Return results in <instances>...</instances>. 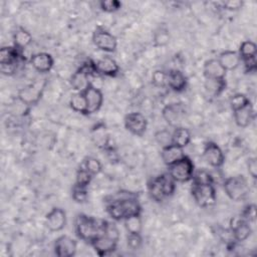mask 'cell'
<instances>
[{"instance_id": "43", "label": "cell", "mask_w": 257, "mask_h": 257, "mask_svg": "<svg viewBox=\"0 0 257 257\" xmlns=\"http://www.w3.org/2000/svg\"><path fill=\"white\" fill-rule=\"evenodd\" d=\"M126 245L132 250H139L143 245V238L141 234H128L126 236Z\"/></svg>"}, {"instance_id": "25", "label": "cell", "mask_w": 257, "mask_h": 257, "mask_svg": "<svg viewBox=\"0 0 257 257\" xmlns=\"http://www.w3.org/2000/svg\"><path fill=\"white\" fill-rule=\"evenodd\" d=\"M32 39L31 33L21 26L17 27L13 33V45L20 50H24L29 46L32 43Z\"/></svg>"}, {"instance_id": "46", "label": "cell", "mask_w": 257, "mask_h": 257, "mask_svg": "<svg viewBox=\"0 0 257 257\" xmlns=\"http://www.w3.org/2000/svg\"><path fill=\"white\" fill-rule=\"evenodd\" d=\"M241 62L244 65V69L246 72H255L257 70V60H256V56L255 57H250L247 59H243L241 60Z\"/></svg>"}, {"instance_id": "20", "label": "cell", "mask_w": 257, "mask_h": 257, "mask_svg": "<svg viewBox=\"0 0 257 257\" xmlns=\"http://www.w3.org/2000/svg\"><path fill=\"white\" fill-rule=\"evenodd\" d=\"M227 71L223 68L217 58H210L204 62L203 74L206 79H226Z\"/></svg>"}, {"instance_id": "6", "label": "cell", "mask_w": 257, "mask_h": 257, "mask_svg": "<svg viewBox=\"0 0 257 257\" xmlns=\"http://www.w3.org/2000/svg\"><path fill=\"white\" fill-rule=\"evenodd\" d=\"M91 40L94 46L103 52L111 53L116 50V47H117L116 37L112 33H110L107 29L101 26H97L93 30L91 35Z\"/></svg>"}, {"instance_id": "14", "label": "cell", "mask_w": 257, "mask_h": 257, "mask_svg": "<svg viewBox=\"0 0 257 257\" xmlns=\"http://www.w3.org/2000/svg\"><path fill=\"white\" fill-rule=\"evenodd\" d=\"M91 64L94 73L99 75L114 77L119 72V65L110 56H103L96 61H91Z\"/></svg>"}, {"instance_id": "40", "label": "cell", "mask_w": 257, "mask_h": 257, "mask_svg": "<svg viewBox=\"0 0 257 257\" xmlns=\"http://www.w3.org/2000/svg\"><path fill=\"white\" fill-rule=\"evenodd\" d=\"M152 84L158 88L167 87V71L163 69H157L152 74Z\"/></svg>"}, {"instance_id": "41", "label": "cell", "mask_w": 257, "mask_h": 257, "mask_svg": "<svg viewBox=\"0 0 257 257\" xmlns=\"http://www.w3.org/2000/svg\"><path fill=\"white\" fill-rule=\"evenodd\" d=\"M99 7L103 12L113 13L121 8V2L117 0H102L99 2Z\"/></svg>"}, {"instance_id": "24", "label": "cell", "mask_w": 257, "mask_h": 257, "mask_svg": "<svg viewBox=\"0 0 257 257\" xmlns=\"http://www.w3.org/2000/svg\"><path fill=\"white\" fill-rule=\"evenodd\" d=\"M185 156L184 149L175 145H169L161 149V159L163 163L168 167Z\"/></svg>"}, {"instance_id": "22", "label": "cell", "mask_w": 257, "mask_h": 257, "mask_svg": "<svg viewBox=\"0 0 257 257\" xmlns=\"http://www.w3.org/2000/svg\"><path fill=\"white\" fill-rule=\"evenodd\" d=\"M217 59L226 71L235 70L241 64V57L238 51L235 50H224L218 55Z\"/></svg>"}, {"instance_id": "32", "label": "cell", "mask_w": 257, "mask_h": 257, "mask_svg": "<svg viewBox=\"0 0 257 257\" xmlns=\"http://www.w3.org/2000/svg\"><path fill=\"white\" fill-rule=\"evenodd\" d=\"M123 224L128 234H142L143 222L141 215H135L124 219Z\"/></svg>"}, {"instance_id": "19", "label": "cell", "mask_w": 257, "mask_h": 257, "mask_svg": "<svg viewBox=\"0 0 257 257\" xmlns=\"http://www.w3.org/2000/svg\"><path fill=\"white\" fill-rule=\"evenodd\" d=\"M117 242L118 241H116L104 234H101L97 238H95L90 243V245L92 246V248L94 249L95 253L98 256H105V255L112 253L116 249Z\"/></svg>"}, {"instance_id": "29", "label": "cell", "mask_w": 257, "mask_h": 257, "mask_svg": "<svg viewBox=\"0 0 257 257\" xmlns=\"http://www.w3.org/2000/svg\"><path fill=\"white\" fill-rule=\"evenodd\" d=\"M91 138L97 147H105L108 142L105 126L103 124H95L91 130Z\"/></svg>"}, {"instance_id": "21", "label": "cell", "mask_w": 257, "mask_h": 257, "mask_svg": "<svg viewBox=\"0 0 257 257\" xmlns=\"http://www.w3.org/2000/svg\"><path fill=\"white\" fill-rule=\"evenodd\" d=\"M233 117H234L235 123L239 127H246V126L250 125V123L253 121V119L255 117L253 104L250 102L247 105L234 110Z\"/></svg>"}, {"instance_id": "37", "label": "cell", "mask_w": 257, "mask_h": 257, "mask_svg": "<svg viewBox=\"0 0 257 257\" xmlns=\"http://www.w3.org/2000/svg\"><path fill=\"white\" fill-rule=\"evenodd\" d=\"M251 101H250L249 97L244 93H235L230 97V100H229V104H230L232 111L239 109V108L247 105Z\"/></svg>"}, {"instance_id": "8", "label": "cell", "mask_w": 257, "mask_h": 257, "mask_svg": "<svg viewBox=\"0 0 257 257\" xmlns=\"http://www.w3.org/2000/svg\"><path fill=\"white\" fill-rule=\"evenodd\" d=\"M91 73H94L91 62L82 64L70 76L69 83L71 88L76 92H83L91 83L89 78Z\"/></svg>"}, {"instance_id": "16", "label": "cell", "mask_w": 257, "mask_h": 257, "mask_svg": "<svg viewBox=\"0 0 257 257\" xmlns=\"http://www.w3.org/2000/svg\"><path fill=\"white\" fill-rule=\"evenodd\" d=\"M87 102V109L88 114H92L97 112L103 103V94L100 89L94 86L92 83L88 85V87L83 91Z\"/></svg>"}, {"instance_id": "17", "label": "cell", "mask_w": 257, "mask_h": 257, "mask_svg": "<svg viewBox=\"0 0 257 257\" xmlns=\"http://www.w3.org/2000/svg\"><path fill=\"white\" fill-rule=\"evenodd\" d=\"M29 62L31 66L39 73L49 72L54 65V59L48 52H37L32 54Z\"/></svg>"}, {"instance_id": "34", "label": "cell", "mask_w": 257, "mask_h": 257, "mask_svg": "<svg viewBox=\"0 0 257 257\" xmlns=\"http://www.w3.org/2000/svg\"><path fill=\"white\" fill-rule=\"evenodd\" d=\"M71 198L75 203H85L88 198V187H83L74 184L71 188Z\"/></svg>"}, {"instance_id": "39", "label": "cell", "mask_w": 257, "mask_h": 257, "mask_svg": "<svg viewBox=\"0 0 257 257\" xmlns=\"http://www.w3.org/2000/svg\"><path fill=\"white\" fill-rule=\"evenodd\" d=\"M155 141L162 148L172 145V133L169 130H160L155 133Z\"/></svg>"}, {"instance_id": "48", "label": "cell", "mask_w": 257, "mask_h": 257, "mask_svg": "<svg viewBox=\"0 0 257 257\" xmlns=\"http://www.w3.org/2000/svg\"><path fill=\"white\" fill-rule=\"evenodd\" d=\"M19 63L16 64H0V70L2 72V74L4 75H13L17 68H18Z\"/></svg>"}, {"instance_id": "4", "label": "cell", "mask_w": 257, "mask_h": 257, "mask_svg": "<svg viewBox=\"0 0 257 257\" xmlns=\"http://www.w3.org/2000/svg\"><path fill=\"white\" fill-rule=\"evenodd\" d=\"M167 173L176 183H188L193 179L195 173V165L193 161L185 155L176 163L168 166Z\"/></svg>"}, {"instance_id": "13", "label": "cell", "mask_w": 257, "mask_h": 257, "mask_svg": "<svg viewBox=\"0 0 257 257\" xmlns=\"http://www.w3.org/2000/svg\"><path fill=\"white\" fill-rule=\"evenodd\" d=\"M54 254L58 257H72L77 251V242L67 235H61L54 240Z\"/></svg>"}, {"instance_id": "23", "label": "cell", "mask_w": 257, "mask_h": 257, "mask_svg": "<svg viewBox=\"0 0 257 257\" xmlns=\"http://www.w3.org/2000/svg\"><path fill=\"white\" fill-rule=\"evenodd\" d=\"M23 60L22 50L13 46H3L0 48V64H16Z\"/></svg>"}, {"instance_id": "12", "label": "cell", "mask_w": 257, "mask_h": 257, "mask_svg": "<svg viewBox=\"0 0 257 257\" xmlns=\"http://www.w3.org/2000/svg\"><path fill=\"white\" fill-rule=\"evenodd\" d=\"M67 223L66 212L60 207H53L45 215V226L50 232L63 230Z\"/></svg>"}, {"instance_id": "33", "label": "cell", "mask_w": 257, "mask_h": 257, "mask_svg": "<svg viewBox=\"0 0 257 257\" xmlns=\"http://www.w3.org/2000/svg\"><path fill=\"white\" fill-rule=\"evenodd\" d=\"M238 53L241 57V60L247 59L250 57H255L257 55V45L251 40H245L241 42Z\"/></svg>"}, {"instance_id": "5", "label": "cell", "mask_w": 257, "mask_h": 257, "mask_svg": "<svg viewBox=\"0 0 257 257\" xmlns=\"http://www.w3.org/2000/svg\"><path fill=\"white\" fill-rule=\"evenodd\" d=\"M191 195L195 203L202 208L213 206L217 201V193L214 184H192Z\"/></svg>"}, {"instance_id": "36", "label": "cell", "mask_w": 257, "mask_h": 257, "mask_svg": "<svg viewBox=\"0 0 257 257\" xmlns=\"http://www.w3.org/2000/svg\"><path fill=\"white\" fill-rule=\"evenodd\" d=\"M93 176L86 171V169L83 166H80L75 174V183L76 185L83 186V187H88L89 184L91 183Z\"/></svg>"}, {"instance_id": "18", "label": "cell", "mask_w": 257, "mask_h": 257, "mask_svg": "<svg viewBox=\"0 0 257 257\" xmlns=\"http://www.w3.org/2000/svg\"><path fill=\"white\" fill-rule=\"evenodd\" d=\"M188 78L183 71L174 68L167 71V87L175 92H182L187 88Z\"/></svg>"}, {"instance_id": "2", "label": "cell", "mask_w": 257, "mask_h": 257, "mask_svg": "<svg viewBox=\"0 0 257 257\" xmlns=\"http://www.w3.org/2000/svg\"><path fill=\"white\" fill-rule=\"evenodd\" d=\"M105 220L80 213L74 221V230L78 239L90 244L95 238L103 233Z\"/></svg>"}, {"instance_id": "9", "label": "cell", "mask_w": 257, "mask_h": 257, "mask_svg": "<svg viewBox=\"0 0 257 257\" xmlns=\"http://www.w3.org/2000/svg\"><path fill=\"white\" fill-rule=\"evenodd\" d=\"M123 124L125 130L132 135L136 137H143L147 132L148 119L143 113L133 111L124 115Z\"/></svg>"}, {"instance_id": "26", "label": "cell", "mask_w": 257, "mask_h": 257, "mask_svg": "<svg viewBox=\"0 0 257 257\" xmlns=\"http://www.w3.org/2000/svg\"><path fill=\"white\" fill-rule=\"evenodd\" d=\"M192 135L190 131L185 126L175 127L172 132V145L180 147L182 149L186 148L191 143Z\"/></svg>"}, {"instance_id": "47", "label": "cell", "mask_w": 257, "mask_h": 257, "mask_svg": "<svg viewBox=\"0 0 257 257\" xmlns=\"http://www.w3.org/2000/svg\"><path fill=\"white\" fill-rule=\"evenodd\" d=\"M247 170H248L249 175L255 180L257 178V159L255 157L248 159Z\"/></svg>"}, {"instance_id": "42", "label": "cell", "mask_w": 257, "mask_h": 257, "mask_svg": "<svg viewBox=\"0 0 257 257\" xmlns=\"http://www.w3.org/2000/svg\"><path fill=\"white\" fill-rule=\"evenodd\" d=\"M240 216L248 223H254L256 220V206L255 204H248L244 207Z\"/></svg>"}, {"instance_id": "30", "label": "cell", "mask_w": 257, "mask_h": 257, "mask_svg": "<svg viewBox=\"0 0 257 257\" xmlns=\"http://www.w3.org/2000/svg\"><path fill=\"white\" fill-rule=\"evenodd\" d=\"M170 38L171 36L169 29L165 26L158 27L153 33V43L157 47H163L169 44Z\"/></svg>"}, {"instance_id": "1", "label": "cell", "mask_w": 257, "mask_h": 257, "mask_svg": "<svg viewBox=\"0 0 257 257\" xmlns=\"http://www.w3.org/2000/svg\"><path fill=\"white\" fill-rule=\"evenodd\" d=\"M106 213L113 221H123L124 219L142 214V206L138 196H132L107 201Z\"/></svg>"}, {"instance_id": "27", "label": "cell", "mask_w": 257, "mask_h": 257, "mask_svg": "<svg viewBox=\"0 0 257 257\" xmlns=\"http://www.w3.org/2000/svg\"><path fill=\"white\" fill-rule=\"evenodd\" d=\"M69 107L80 114L88 115V109H87V102L85 99V96L83 92H75L73 93L69 98Z\"/></svg>"}, {"instance_id": "15", "label": "cell", "mask_w": 257, "mask_h": 257, "mask_svg": "<svg viewBox=\"0 0 257 257\" xmlns=\"http://www.w3.org/2000/svg\"><path fill=\"white\" fill-rule=\"evenodd\" d=\"M42 93H43L42 86H40V84L33 83L20 88L17 92L16 97L26 105L32 106L39 102V100L42 97Z\"/></svg>"}, {"instance_id": "31", "label": "cell", "mask_w": 257, "mask_h": 257, "mask_svg": "<svg viewBox=\"0 0 257 257\" xmlns=\"http://www.w3.org/2000/svg\"><path fill=\"white\" fill-rule=\"evenodd\" d=\"M226 79L217 80V79H206L205 88L209 94L212 96H219L226 89Z\"/></svg>"}, {"instance_id": "45", "label": "cell", "mask_w": 257, "mask_h": 257, "mask_svg": "<svg viewBox=\"0 0 257 257\" xmlns=\"http://www.w3.org/2000/svg\"><path fill=\"white\" fill-rule=\"evenodd\" d=\"M243 1L240 0H229V1H225L222 2V6L225 10H229V11H237L240 8L243 7Z\"/></svg>"}, {"instance_id": "38", "label": "cell", "mask_w": 257, "mask_h": 257, "mask_svg": "<svg viewBox=\"0 0 257 257\" xmlns=\"http://www.w3.org/2000/svg\"><path fill=\"white\" fill-rule=\"evenodd\" d=\"M192 184H198V185H206V184H214V179L211 173H209L206 170H199L195 171Z\"/></svg>"}, {"instance_id": "11", "label": "cell", "mask_w": 257, "mask_h": 257, "mask_svg": "<svg viewBox=\"0 0 257 257\" xmlns=\"http://www.w3.org/2000/svg\"><path fill=\"white\" fill-rule=\"evenodd\" d=\"M230 232L232 234L233 240L235 242H244L247 240L251 233L252 228L251 224L245 221L241 216H235L230 220Z\"/></svg>"}, {"instance_id": "7", "label": "cell", "mask_w": 257, "mask_h": 257, "mask_svg": "<svg viewBox=\"0 0 257 257\" xmlns=\"http://www.w3.org/2000/svg\"><path fill=\"white\" fill-rule=\"evenodd\" d=\"M187 114L186 107L183 102H172L166 104L162 109V116L165 121L172 127L182 126Z\"/></svg>"}, {"instance_id": "3", "label": "cell", "mask_w": 257, "mask_h": 257, "mask_svg": "<svg viewBox=\"0 0 257 257\" xmlns=\"http://www.w3.org/2000/svg\"><path fill=\"white\" fill-rule=\"evenodd\" d=\"M223 189L227 197L234 202L244 201L250 193L248 181L243 175H235L225 179Z\"/></svg>"}, {"instance_id": "35", "label": "cell", "mask_w": 257, "mask_h": 257, "mask_svg": "<svg viewBox=\"0 0 257 257\" xmlns=\"http://www.w3.org/2000/svg\"><path fill=\"white\" fill-rule=\"evenodd\" d=\"M86 171H88L92 176H96L101 173L102 171V165L100 161L94 157L88 156L84 158L83 160V165H82Z\"/></svg>"}, {"instance_id": "28", "label": "cell", "mask_w": 257, "mask_h": 257, "mask_svg": "<svg viewBox=\"0 0 257 257\" xmlns=\"http://www.w3.org/2000/svg\"><path fill=\"white\" fill-rule=\"evenodd\" d=\"M148 192H149L150 198L157 203H161L167 199L164 194V191H163V188H162V185H161V182H160L158 176L153 178L148 183Z\"/></svg>"}, {"instance_id": "10", "label": "cell", "mask_w": 257, "mask_h": 257, "mask_svg": "<svg viewBox=\"0 0 257 257\" xmlns=\"http://www.w3.org/2000/svg\"><path fill=\"white\" fill-rule=\"evenodd\" d=\"M202 156L205 162L213 168L218 169L224 165L225 155L219 145L213 141H208L204 144Z\"/></svg>"}, {"instance_id": "44", "label": "cell", "mask_w": 257, "mask_h": 257, "mask_svg": "<svg viewBox=\"0 0 257 257\" xmlns=\"http://www.w3.org/2000/svg\"><path fill=\"white\" fill-rule=\"evenodd\" d=\"M104 235L118 241L119 240V231L118 228L116 227V225L113 222H108L105 220V224H104V228H103V233Z\"/></svg>"}]
</instances>
